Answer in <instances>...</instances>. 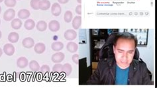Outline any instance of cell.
Listing matches in <instances>:
<instances>
[{
	"instance_id": "obj_1",
	"label": "cell",
	"mask_w": 157,
	"mask_h": 88,
	"mask_svg": "<svg viewBox=\"0 0 157 88\" xmlns=\"http://www.w3.org/2000/svg\"><path fill=\"white\" fill-rule=\"evenodd\" d=\"M136 41L130 34H123L116 38L114 45V54L117 66L122 70L130 66L135 56Z\"/></svg>"
},
{
	"instance_id": "obj_2",
	"label": "cell",
	"mask_w": 157,
	"mask_h": 88,
	"mask_svg": "<svg viewBox=\"0 0 157 88\" xmlns=\"http://www.w3.org/2000/svg\"><path fill=\"white\" fill-rule=\"evenodd\" d=\"M130 70H129V76L136 75L139 74L135 78V80L130 84L133 85H144L149 83V80H151V77L149 76L150 72L146 68V64L142 62V61L138 60H133L130 64Z\"/></svg>"
},
{
	"instance_id": "obj_3",
	"label": "cell",
	"mask_w": 157,
	"mask_h": 88,
	"mask_svg": "<svg viewBox=\"0 0 157 88\" xmlns=\"http://www.w3.org/2000/svg\"><path fill=\"white\" fill-rule=\"evenodd\" d=\"M15 16V10L12 8H9L5 11L3 14V19L5 21H11L14 19Z\"/></svg>"
},
{
	"instance_id": "obj_4",
	"label": "cell",
	"mask_w": 157,
	"mask_h": 88,
	"mask_svg": "<svg viewBox=\"0 0 157 88\" xmlns=\"http://www.w3.org/2000/svg\"><path fill=\"white\" fill-rule=\"evenodd\" d=\"M65 58V55L63 52H57L56 53H54V55L51 57V60L53 61L54 63L58 64L61 63Z\"/></svg>"
},
{
	"instance_id": "obj_5",
	"label": "cell",
	"mask_w": 157,
	"mask_h": 88,
	"mask_svg": "<svg viewBox=\"0 0 157 88\" xmlns=\"http://www.w3.org/2000/svg\"><path fill=\"white\" fill-rule=\"evenodd\" d=\"M15 47L13 46L12 44L11 43H8V44H5L3 46V51L4 52L6 55L8 56H13L14 55L15 53Z\"/></svg>"
},
{
	"instance_id": "obj_6",
	"label": "cell",
	"mask_w": 157,
	"mask_h": 88,
	"mask_svg": "<svg viewBox=\"0 0 157 88\" xmlns=\"http://www.w3.org/2000/svg\"><path fill=\"white\" fill-rule=\"evenodd\" d=\"M64 36L67 40H74L76 39L77 33L74 29H68L64 34Z\"/></svg>"
},
{
	"instance_id": "obj_7",
	"label": "cell",
	"mask_w": 157,
	"mask_h": 88,
	"mask_svg": "<svg viewBox=\"0 0 157 88\" xmlns=\"http://www.w3.org/2000/svg\"><path fill=\"white\" fill-rule=\"evenodd\" d=\"M48 27H49L50 31L53 33H56L59 31L60 29V23L56 21V20H53L49 22V25H48Z\"/></svg>"
},
{
	"instance_id": "obj_8",
	"label": "cell",
	"mask_w": 157,
	"mask_h": 88,
	"mask_svg": "<svg viewBox=\"0 0 157 88\" xmlns=\"http://www.w3.org/2000/svg\"><path fill=\"white\" fill-rule=\"evenodd\" d=\"M61 12H62V8H61V6L59 3H53V5L51 7V13H52L53 15L58 17L61 14Z\"/></svg>"
},
{
	"instance_id": "obj_9",
	"label": "cell",
	"mask_w": 157,
	"mask_h": 88,
	"mask_svg": "<svg viewBox=\"0 0 157 88\" xmlns=\"http://www.w3.org/2000/svg\"><path fill=\"white\" fill-rule=\"evenodd\" d=\"M22 45L24 48L31 49L32 47L35 46V40L32 38H30V37H27V38L23 39Z\"/></svg>"
},
{
	"instance_id": "obj_10",
	"label": "cell",
	"mask_w": 157,
	"mask_h": 88,
	"mask_svg": "<svg viewBox=\"0 0 157 88\" xmlns=\"http://www.w3.org/2000/svg\"><path fill=\"white\" fill-rule=\"evenodd\" d=\"M28 65L29 61L25 57L21 56L17 60V66H18L19 68H26Z\"/></svg>"
},
{
	"instance_id": "obj_11",
	"label": "cell",
	"mask_w": 157,
	"mask_h": 88,
	"mask_svg": "<svg viewBox=\"0 0 157 88\" xmlns=\"http://www.w3.org/2000/svg\"><path fill=\"white\" fill-rule=\"evenodd\" d=\"M34 50H35V52L38 54V55H40V54H43L44 52L46 50V46L44 43L42 42H39L36 44L34 47Z\"/></svg>"
},
{
	"instance_id": "obj_12",
	"label": "cell",
	"mask_w": 157,
	"mask_h": 88,
	"mask_svg": "<svg viewBox=\"0 0 157 88\" xmlns=\"http://www.w3.org/2000/svg\"><path fill=\"white\" fill-rule=\"evenodd\" d=\"M18 15L20 19H27L30 17V13L29 10L26 9H22L18 11Z\"/></svg>"
},
{
	"instance_id": "obj_13",
	"label": "cell",
	"mask_w": 157,
	"mask_h": 88,
	"mask_svg": "<svg viewBox=\"0 0 157 88\" xmlns=\"http://www.w3.org/2000/svg\"><path fill=\"white\" fill-rule=\"evenodd\" d=\"M72 27L74 28V29L75 30H77L79 29L81 25H82V17L81 16H76L75 17L72 19Z\"/></svg>"
},
{
	"instance_id": "obj_14",
	"label": "cell",
	"mask_w": 157,
	"mask_h": 88,
	"mask_svg": "<svg viewBox=\"0 0 157 88\" xmlns=\"http://www.w3.org/2000/svg\"><path fill=\"white\" fill-rule=\"evenodd\" d=\"M66 49L68 51L70 52V53H75L76 52L78 49V46L76 42L71 41L67 44Z\"/></svg>"
},
{
	"instance_id": "obj_15",
	"label": "cell",
	"mask_w": 157,
	"mask_h": 88,
	"mask_svg": "<svg viewBox=\"0 0 157 88\" xmlns=\"http://www.w3.org/2000/svg\"><path fill=\"white\" fill-rule=\"evenodd\" d=\"M19 39V35L18 33L11 32L8 35V40L11 43H16Z\"/></svg>"
},
{
	"instance_id": "obj_16",
	"label": "cell",
	"mask_w": 157,
	"mask_h": 88,
	"mask_svg": "<svg viewBox=\"0 0 157 88\" xmlns=\"http://www.w3.org/2000/svg\"><path fill=\"white\" fill-rule=\"evenodd\" d=\"M64 48V44L61 42H54L52 45H51V49L53 50L55 52H60Z\"/></svg>"
},
{
	"instance_id": "obj_17",
	"label": "cell",
	"mask_w": 157,
	"mask_h": 88,
	"mask_svg": "<svg viewBox=\"0 0 157 88\" xmlns=\"http://www.w3.org/2000/svg\"><path fill=\"white\" fill-rule=\"evenodd\" d=\"M50 2L49 0H40L39 3V9L42 11H46L50 7Z\"/></svg>"
},
{
	"instance_id": "obj_18",
	"label": "cell",
	"mask_w": 157,
	"mask_h": 88,
	"mask_svg": "<svg viewBox=\"0 0 157 88\" xmlns=\"http://www.w3.org/2000/svg\"><path fill=\"white\" fill-rule=\"evenodd\" d=\"M29 66L30 70L33 71V72H38L40 70V66L39 64L37 62L36 60H31L30 62H29Z\"/></svg>"
},
{
	"instance_id": "obj_19",
	"label": "cell",
	"mask_w": 157,
	"mask_h": 88,
	"mask_svg": "<svg viewBox=\"0 0 157 88\" xmlns=\"http://www.w3.org/2000/svg\"><path fill=\"white\" fill-rule=\"evenodd\" d=\"M11 26L13 29H15V30L19 29L22 26L21 20L19 18V19H13L11 21Z\"/></svg>"
},
{
	"instance_id": "obj_20",
	"label": "cell",
	"mask_w": 157,
	"mask_h": 88,
	"mask_svg": "<svg viewBox=\"0 0 157 88\" xmlns=\"http://www.w3.org/2000/svg\"><path fill=\"white\" fill-rule=\"evenodd\" d=\"M24 27H25V29L30 30L35 28V22L33 21L32 19H27V21L24 23Z\"/></svg>"
},
{
	"instance_id": "obj_21",
	"label": "cell",
	"mask_w": 157,
	"mask_h": 88,
	"mask_svg": "<svg viewBox=\"0 0 157 88\" xmlns=\"http://www.w3.org/2000/svg\"><path fill=\"white\" fill-rule=\"evenodd\" d=\"M48 25L46 21H39L36 25L37 29L40 32H43L46 30Z\"/></svg>"
},
{
	"instance_id": "obj_22",
	"label": "cell",
	"mask_w": 157,
	"mask_h": 88,
	"mask_svg": "<svg viewBox=\"0 0 157 88\" xmlns=\"http://www.w3.org/2000/svg\"><path fill=\"white\" fill-rule=\"evenodd\" d=\"M72 71V67L70 64L66 63L62 66V72L65 74L66 76H70Z\"/></svg>"
},
{
	"instance_id": "obj_23",
	"label": "cell",
	"mask_w": 157,
	"mask_h": 88,
	"mask_svg": "<svg viewBox=\"0 0 157 88\" xmlns=\"http://www.w3.org/2000/svg\"><path fill=\"white\" fill-rule=\"evenodd\" d=\"M73 19V14L70 11H66L64 15V20L67 23H70Z\"/></svg>"
},
{
	"instance_id": "obj_24",
	"label": "cell",
	"mask_w": 157,
	"mask_h": 88,
	"mask_svg": "<svg viewBox=\"0 0 157 88\" xmlns=\"http://www.w3.org/2000/svg\"><path fill=\"white\" fill-rule=\"evenodd\" d=\"M40 0H30V5L34 10L39 9V3Z\"/></svg>"
},
{
	"instance_id": "obj_25",
	"label": "cell",
	"mask_w": 157,
	"mask_h": 88,
	"mask_svg": "<svg viewBox=\"0 0 157 88\" xmlns=\"http://www.w3.org/2000/svg\"><path fill=\"white\" fill-rule=\"evenodd\" d=\"M62 64L60 63L56 64L55 65H54L53 68V72L55 73H61L62 72Z\"/></svg>"
},
{
	"instance_id": "obj_26",
	"label": "cell",
	"mask_w": 157,
	"mask_h": 88,
	"mask_svg": "<svg viewBox=\"0 0 157 88\" xmlns=\"http://www.w3.org/2000/svg\"><path fill=\"white\" fill-rule=\"evenodd\" d=\"M4 3L7 7L12 8L16 5L17 0H4Z\"/></svg>"
},
{
	"instance_id": "obj_27",
	"label": "cell",
	"mask_w": 157,
	"mask_h": 88,
	"mask_svg": "<svg viewBox=\"0 0 157 88\" xmlns=\"http://www.w3.org/2000/svg\"><path fill=\"white\" fill-rule=\"evenodd\" d=\"M40 72H41V74L45 75V74L50 73V68L48 65H43L40 68Z\"/></svg>"
},
{
	"instance_id": "obj_28",
	"label": "cell",
	"mask_w": 157,
	"mask_h": 88,
	"mask_svg": "<svg viewBox=\"0 0 157 88\" xmlns=\"http://www.w3.org/2000/svg\"><path fill=\"white\" fill-rule=\"evenodd\" d=\"M79 58L80 56L77 54H75L72 56V60L73 62H74V64H79Z\"/></svg>"
},
{
	"instance_id": "obj_29",
	"label": "cell",
	"mask_w": 157,
	"mask_h": 88,
	"mask_svg": "<svg viewBox=\"0 0 157 88\" xmlns=\"http://www.w3.org/2000/svg\"><path fill=\"white\" fill-rule=\"evenodd\" d=\"M76 13L79 15H82V5H81V4L78 5L76 8Z\"/></svg>"
},
{
	"instance_id": "obj_30",
	"label": "cell",
	"mask_w": 157,
	"mask_h": 88,
	"mask_svg": "<svg viewBox=\"0 0 157 88\" xmlns=\"http://www.w3.org/2000/svg\"><path fill=\"white\" fill-rule=\"evenodd\" d=\"M59 1V3H61V4H65V3H67L69 0H58Z\"/></svg>"
},
{
	"instance_id": "obj_31",
	"label": "cell",
	"mask_w": 157,
	"mask_h": 88,
	"mask_svg": "<svg viewBox=\"0 0 157 88\" xmlns=\"http://www.w3.org/2000/svg\"><path fill=\"white\" fill-rule=\"evenodd\" d=\"M3 50L0 48V57H1L2 56V55H3Z\"/></svg>"
},
{
	"instance_id": "obj_32",
	"label": "cell",
	"mask_w": 157,
	"mask_h": 88,
	"mask_svg": "<svg viewBox=\"0 0 157 88\" xmlns=\"http://www.w3.org/2000/svg\"><path fill=\"white\" fill-rule=\"evenodd\" d=\"M2 36V31H1V30H0V39H1Z\"/></svg>"
},
{
	"instance_id": "obj_33",
	"label": "cell",
	"mask_w": 157,
	"mask_h": 88,
	"mask_svg": "<svg viewBox=\"0 0 157 88\" xmlns=\"http://www.w3.org/2000/svg\"><path fill=\"white\" fill-rule=\"evenodd\" d=\"M77 2L80 3V4H81L82 3V0H77Z\"/></svg>"
},
{
	"instance_id": "obj_34",
	"label": "cell",
	"mask_w": 157,
	"mask_h": 88,
	"mask_svg": "<svg viewBox=\"0 0 157 88\" xmlns=\"http://www.w3.org/2000/svg\"><path fill=\"white\" fill-rule=\"evenodd\" d=\"M1 12H2V8L1 6H0V13H1Z\"/></svg>"
},
{
	"instance_id": "obj_35",
	"label": "cell",
	"mask_w": 157,
	"mask_h": 88,
	"mask_svg": "<svg viewBox=\"0 0 157 88\" xmlns=\"http://www.w3.org/2000/svg\"><path fill=\"white\" fill-rule=\"evenodd\" d=\"M3 1H4V0H0V3H2V2H3Z\"/></svg>"
},
{
	"instance_id": "obj_36",
	"label": "cell",
	"mask_w": 157,
	"mask_h": 88,
	"mask_svg": "<svg viewBox=\"0 0 157 88\" xmlns=\"http://www.w3.org/2000/svg\"><path fill=\"white\" fill-rule=\"evenodd\" d=\"M0 24H1V19H0Z\"/></svg>"
}]
</instances>
